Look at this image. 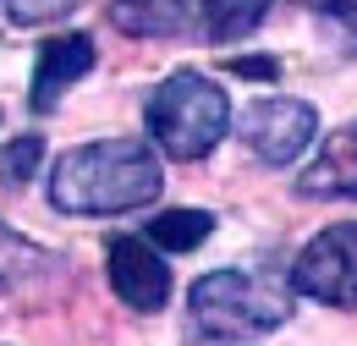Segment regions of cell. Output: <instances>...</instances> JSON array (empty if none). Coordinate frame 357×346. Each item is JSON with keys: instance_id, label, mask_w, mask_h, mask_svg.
<instances>
[{"instance_id": "cell-15", "label": "cell", "mask_w": 357, "mask_h": 346, "mask_svg": "<svg viewBox=\"0 0 357 346\" xmlns=\"http://www.w3.org/2000/svg\"><path fill=\"white\" fill-rule=\"evenodd\" d=\"M231 72H236V77H280V61H269V55H236V61H231Z\"/></svg>"}, {"instance_id": "cell-2", "label": "cell", "mask_w": 357, "mask_h": 346, "mask_svg": "<svg viewBox=\"0 0 357 346\" xmlns=\"http://www.w3.org/2000/svg\"><path fill=\"white\" fill-rule=\"evenodd\" d=\"M192 330L204 341H253L291 319V280L248 275V269H215L198 275L187 292Z\"/></svg>"}, {"instance_id": "cell-11", "label": "cell", "mask_w": 357, "mask_h": 346, "mask_svg": "<svg viewBox=\"0 0 357 346\" xmlns=\"http://www.w3.org/2000/svg\"><path fill=\"white\" fill-rule=\"evenodd\" d=\"M209 231H215V215H209V209H165V215L149 220V242H154L160 253H192Z\"/></svg>"}, {"instance_id": "cell-3", "label": "cell", "mask_w": 357, "mask_h": 346, "mask_svg": "<svg viewBox=\"0 0 357 346\" xmlns=\"http://www.w3.org/2000/svg\"><path fill=\"white\" fill-rule=\"evenodd\" d=\"M143 127H149V143L165 160H204V154L220 149V137L231 132V99L204 72H171L149 93Z\"/></svg>"}, {"instance_id": "cell-8", "label": "cell", "mask_w": 357, "mask_h": 346, "mask_svg": "<svg viewBox=\"0 0 357 346\" xmlns=\"http://www.w3.org/2000/svg\"><path fill=\"white\" fill-rule=\"evenodd\" d=\"M61 280H66V264L0 220V292L22 297V303H50L61 292Z\"/></svg>"}, {"instance_id": "cell-7", "label": "cell", "mask_w": 357, "mask_h": 346, "mask_svg": "<svg viewBox=\"0 0 357 346\" xmlns=\"http://www.w3.org/2000/svg\"><path fill=\"white\" fill-rule=\"evenodd\" d=\"M105 275H110V292L132 313H160L171 297V264L160 259V248L149 236H110Z\"/></svg>"}, {"instance_id": "cell-13", "label": "cell", "mask_w": 357, "mask_h": 346, "mask_svg": "<svg viewBox=\"0 0 357 346\" xmlns=\"http://www.w3.org/2000/svg\"><path fill=\"white\" fill-rule=\"evenodd\" d=\"M0 6H6V17H11L17 28H45V22L72 17L83 0H0Z\"/></svg>"}, {"instance_id": "cell-4", "label": "cell", "mask_w": 357, "mask_h": 346, "mask_svg": "<svg viewBox=\"0 0 357 346\" xmlns=\"http://www.w3.org/2000/svg\"><path fill=\"white\" fill-rule=\"evenodd\" d=\"M275 0H110V22L132 39L231 44L248 39Z\"/></svg>"}, {"instance_id": "cell-10", "label": "cell", "mask_w": 357, "mask_h": 346, "mask_svg": "<svg viewBox=\"0 0 357 346\" xmlns=\"http://www.w3.org/2000/svg\"><path fill=\"white\" fill-rule=\"evenodd\" d=\"M297 193L303 198H352L357 204V121L335 127L319 143L308 171L297 176Z\"/></svg>"}, {"instance_id": "cell-12", "label": "cell", "mask_w": 357, "mask_h": 346, "mask_svg": "<svg viewBox=\"0 0 357 346\" xmlns=\"http://www.w3.org/2000/svg\"><path fill=\"white\" fill-rule=\"evenodd\" d=\"M39 160H45V137L39 132H22L17 143H6L0 149V187H28Z\"/></svg>"}, {"instance_id": "cell-14", "label": "cell", "mask_w": 357, "mask_h": 346, "mask_svg": "<svg viewBox=\"0 0 357 346\" xmlns=\"http://www.w3.org/2000/svg\"><path fill=\"white\" fill-rule=\"evenodd\" d=\"M303 6H313V11L341 33V44L357 50V0H303Z\"/></svg>"}, {"instance_id": "cell-9", "label": "cell", "mask_w": 357, "mask_h": 346, "mask_svg": "<svg viewBox=\"0 0 357 346\" xmlns=\"http://www.w3.org/2000/svg\"><path fill=\"white\" fill-rule=\"evenodd\" d=\"M93 61H99V50H93L89 33H55V39H45L39 61H33V88H28L33 116H50L66 99V88L83 83L93 72Z\"/></svg>"}, {"instance_id": "cell-1", "label": "cell", "mask_w": 357, "mask_h": 346, "mask_svg": "<svg viewBox=\"0 0 357 346\" xmlns=\"http://www.w3.org/2000/svg\"><path fill=\"white\" fill-rule=\"evenodd\" d=\"M160 193H165V171H160V154L149 149V137L77 143L50 165V204L61 215H132V209H149Z\"/></svg>"}, {"instance_id": "cell-16", "label": "cell", "mask_w": 357, "mask_h": 346, "mask_svg": "<svg viewBox=\"0 0 357 346\" xmlns=\"http://www.w3.org/2000/svg\"><path fill=\"white\" fill-rule=\"evenodd\" d=\"M204 346H242V341H204Z\"/></svg>"}, {"instance_id": "cell-6", "label": "cell", "mask_w": 357, "mask_h": 346, "mask_svg": "<svg viewBox=\"0 0 357 346\" xmlns=\"http://www.w3.org/2000/svg\"><path fill=\"white\" fill-rule=\"evenodd\" d=\"M291 292L330 308H357V220H335L291 264Z\"/></svg>"}, {"instance_id": "cell-5", "label": "cell", "mask_w": 357, "mask_h": 346, "mask_svg": "<svg viewBox=\"0 0 357 346\" xmlns=\"http://www.w3.org/2000/svg\"><path fill=\"white\" fill-rule=\"evenodd\" d=\"M231 132L248 143V154H259L264 165H291L303 160L313 137H319V110L308 99H286V93H269L253 99L231 116Z\"/></svg>"}]
</instances>
